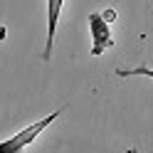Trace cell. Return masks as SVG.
Listing matches in <instances>:
<instances>
[{
  "mask_svg": "<svg viewBox=\"0 0 153 153\" xmlns=\"http://www.w3.org/2000/svg\"><path fill=\"white\" fill-rule=\"evenodd\" d=\"M119 76H123V79H128V76H148V79H153V69L151 67H133V69H116Z\"/></svg>",
  "mask_w": 153,
  "mask_h": 153,
  "instance_id": "obj_4",
  "label": "cell"
},
{
  "mask_svg": "<svg viewBox=\"0 0 153 153\" xmlns=\"http://www.w3.org/2000/svg\"><path fill=\"white\" fill-rule=\"evenodd\" d=\"M62 111H64V109H57V111L50 114V116H45V119H40V121H35L32 126H27V128H22V131H17L13 138L3 141V143H0V153H20L22 148H27V146H30V143H32L37 136H40V133H42L47 126H50V123H52L57 116H59Z\"/></svg>",
  "mask_w": 153,
  "mask_h": 153,
  "instance_id": "obj_1",
  "label": "cell"
},
{
  "mask_svg": "<svg viewBox=\"0 0 153 153\" xmlns=\"http://www.w3.org/2000/svg\"><path fill=\"white\" fill-rule=\"evenodd\" d=\"M89 27H91V40H94V47H91V54L99 57L104 50H109L114 45V37H111V30H109V22L101 13H91L89 15Z\"/></svg>",
  "mask_w": 153,
  "mask_h": 153,
  "instance_id": "obj_2",
  "label": "cell"
},
{
  "mask_svg": "<svg viewBox=\"0 0 153 153\" xmlns=\"http://www.w3.org/2000/svg\"><path fill=\"white\" fill-rule=\"evenodd\" d=\"M62 5H64V0H47V40H45V52H42L45 62L52 59V47H54V35H57V25H59Z\"/></svg>",
  "mask_w": 153,
  "mask_h": 153,
  "instance_id": "obj_3",
  "label": "cell"
}]
</instances>
